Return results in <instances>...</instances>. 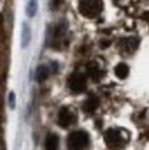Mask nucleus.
<instances>
[{"label":"nucleus","mask_w":149,"mask_h":150,"mask_svg":"<svg viewBox=\"0 0 149 150\" xmlns=\"http://www.w3.org/2000/svg\"><path fill=\"white\" fill-rule=\"evenodd\" d=\"M79 11L86 18H95L102 11V0H80Z\"/></svg>","instance_id":"f257e3e1"},{"label":"nucleus","mask_w":149,"mask_h":150,"mask_svg":"<svg viewBox=\"0 0 149 150\" xmlns=\"http://www.w3.org/2000/svg\"><path fill=\"white\" fill-rule=\"evenodd\" d=\"M105 143L108 146L109 149L112 150H120L123 149L127 143V139L122 135V131H119V129H108V131L105 132Z\"/></svg>","instance_id":"f03ea898"},{"label":"nucleus","mask_w":149,"mask_h":150,"mask_svg":"<svg viewBox=\"0 0 149 150\" xmlns=\"http://www.w3.org/2000/svg\"><path fill=\"white\" fill-rule=\"evenodd\" d=\"M88 146V135L84 131H73L68 138V147L71 150H84Z\"/></svg>","instance_id":"7ed1b4c3"},{"label":"nucleus","mask_w":149,"mask_h":150,"mask_svg":"<svg viewBox=\"0 0 149 150\" xmlns=\"http://www.w3.org/2000/svg\"><path fill=\"white\" fill-rule=\"evenodd\" d=\"M68 86L71 88V91L75 92V94H80L86 90V77L84 74L76 72L69 76V80H68Z\"/></svg>","instance_id":"20e7f679"},{"label":"nucleus","mask_w":149,"mask_h":150,"mask_svg":"<svg viewBox=\"0 0 149 150\" xmlns=\"http://www.w3.org/2000/svg\"><path fill=\"white\" fill-rule=\"evenodd\" d=\"M76 121V116L69 108H61L58 112V124L63 128H68Z\"/></svg>","instance_id":"39448f33"},{"label":"nucleus","mask_w":149,"mask_h":150,"mask_svg":"<svg viewBox=\"0 0 149 150\" xmlns=\"http://www.w3.org/2000/svg\"><path fill=\"white\" fill-rule=\"evenodd\" d=\"M138 44H140V40L137 37H126V39H122L119 41L120 50L126 54H133L138 48Z\"/></svg>","instance_id":"423d86ee"},{"label":"nucleus","mask_w":149,"mask_h":150,"mask_svg":"<svg viewBox=\"0 0 149 150\" xmlns=\"http://www.w3.org/2000/svg\"><path fill=\"white\" fill-rule=\"evenodd\" d=\"M98 105H99V99L97 98V96L91 95V96H88L84 102H83L81 109H83V112H86V113H93V112L97 110Z\"/></svg>","instance_id":"0eeeda50"},{"label":"nucleus","mask_w":149,"mask_h":150,"mask_svg":"<svg viewBox=\"0 0 149 150\" xmlns=\"http://www.w3.org/2000/svg\"><path fill=\"white\" fill-rule=\"evenodd\" d=\"M87 73H88V76H90L93 80H95V81L101 80V77L104 76V72L98 68V65L95 64V62H91V64L87 65Z\"/></svg>","instance_id":"6e6552de"},{"label":"nucleus","mask_w":149,"mask_h":150,"mask_svg":"<svg viewBox=\"0 0 149 150\" xmlns=\"http://www.w3.org/2000/svg\"><path fill=\"white\" fill-rule=\"evenodd\" d=\"M59 139L54 134H48L46 138V150H57L58 149Z\"/></svg>","instance_id":"1a4fd4ad"},{"label":"nucleus","mask_w":149,"mask_h":150,"mask_svg":"<svg viewBox=\"0 0 149 150\" xmlns=\"http://www.w3.org/2000/svg\"><path fill=\"white\" fill-rule=\"evenodd\" d=\"M65 33H66V23L65 22H59V25L55 28V32H54V41L58 43L65 37Z\"/></svg>","instance_id":"9d476101"},{"label":"nucleus","mask_w":149,"mask_h":150,"mask_svg":"<svg viewBox=\"0 0 149 150\" xmlns=\"http://www.w3.org/2000/svg\"><path fill=\"white\" fill-rule=\"evenodd\" d=\"M115 74L118 76L119 79H126L128 76V66L126 64H119L116 68H115Z\"/></svg>","instance_id":"9b49d317"},{"label":"nucleus","mask_w":149,"mask_h":150,"mask_svg":"<svg viewBox=\"0 0 149 150\" xmlns=\"http://www.w3.org/2000/svg\"><path fill=\"white\" fill-rule=\"evenodd\" d=\"M48 74H50V70L47 66H44V65H41V66H39L37 68V72H36V79H37V81H44L48 77Z\"/></svg>","instance_id":"f8f14e48"},{"label":"nucleus","mask_w":149,"mask_h":150,"mask_svg":"<svg viewBox=\"0 0 149 150\" xmlns=\"http://www.w3.org/2000/svg\"><path fill=\"white\" fill-rule=\"evenodd\" d=\"M29 40H31V30H29L26 23H24V28H22V47L24 48L29 44Z\"/></svg>","instance_id":"ddd939ff"},{"label":"nucleus","mask_w":149,"mask_h":150,"mask_svg":"<svg viewBox=\"0 0 149 150\" xmlns=\"http://www.w3.org/2000/svg\"><path fill=\"white\" fill-rule=\"evenodd\" d=\"M36 10H37V0H31L29 6H28V15L33 17L36 14Z\"/></svg>","instance_id":"4468645a"},{"label":"nucleus","mask_w":149,"mask_h":150,"mask_svg":"<svg viewBox=\"0 0 149 150\" xmlns=\"http://www.w3.org/2000/svg\"><path fill=\"white\" fill-rule=\"evenodd\" d=\"M62 3V0H51V8L57 10L59 7V4Z\"/></svg>","instance_id":"2eb2a0df"},{"label":"nucleus","mask_w":149,"mask_h":150,"mask_svg":"<svg viewBox=\"0 0 149 150\" xmlns=\"http://www.w3.org/2000/svg\"><path fill=\"white\" fill-rule=\"evenodd\" d=\"M10 106H11V108H14V94H13V92L10 94Z\"/></svg>","instance_id":"dca6fc26"}]
</instances>
